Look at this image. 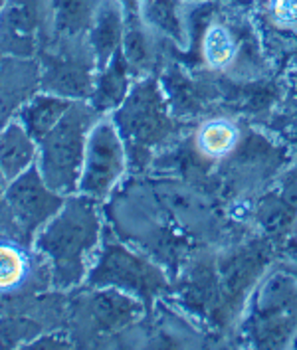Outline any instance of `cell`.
I'll use <instances>...</instances> for the list:
<instances>
[{
    "label": "cell",
    "mask_w": 297,
    "mask_h": 350,
    "mask_svg": "<svg viewBox=\"0 0 297 350\" xmlns=\"http://www.w3.org/2000/svg\"><path fill=\"white\" fill-rule=\"evenodd\" d=\"M99 204L81 192L66 196L34 238L32 247L48 261L52 285L57 289H72L88 281L103 234Z\"/></svg>",
    "instance_id": "6da1fadb"
},
{
    "label": "cell",
    "mask_w": 297,
    "mask_h": 350,
    "mask_svg": "<svg viewBox=\"0 0 297 350\" xmlns=\"http://www.w3.org/2000/svg\"><path fill=\"white\" fill-rule=\"evenodd\" d=\"M101 117L86 99H75L54 129L38 141L36 166L44 183L62 196L77 192L88 137Z\"/></svg>",
    "instance_id": "7a4b0ae2"
},
{
    "label": "cell",
    "mask_w": 297,
    "mask_h": 350,
    "mask_svg": "<svg viewBox=\"0 0 297 350\" xmlns=\"http://www.w3.org/2000/svg\"><path fill=\"white\" fill-rule=\"evenodd\" d=\"M127 148L112 115H101L88 137L86 159L77 192L103 202L112 196L127 170Z\"/></svg>",
    "instance_id": "3957f363"
},
{
    "label": "cell",
    "mask_w": 297,
    "mask_h": 350,
    "mask_svg": "<svg viewBox=\"0 0 297 350\" xmlns=\"http://www.w3.org/2000/svg\"><path fill=\"white\" fill-rule=\"evenodd\" d=\"M54 38L52 0H8L0 10V55L38 57Z\"/></svg>",
    "instance_id": "277c9868"
},
{
    "label": "cell",
    "mask_w": 297,
    "mask_h": 350,
    "mask_svg": "<svg viewBox=\"0 0 297 350\" xmlns=\"http://www.w3.org/2000/svg\"><path fill=\"white\" fill-rule=\"evenodd\" d=\"M2 198L10 210V218L18 230L22 243L30 247L42 226L66 202V196L57 194L44 183L36 165L10 180L2 192Z\"/></svg>",
    "instance_id": "5b68a950"
},
{
    "label": "cell",
    "mask_w": 297,
    "mask_h": 350,
    "mask_svg": "<svg viewBox=\"0 0 297 350\" xmlns=\"http://www.w3.org/2000/svg\"><path fill=\"white\" fill-rule=\"evenodd\" d=\"M40 90V59L0 55V129Z\"/></svg>",
    "instance_id": "8992f818"
},
{
    "label": "cell",
    "mask_w": 297,
    "mask_h": 350,
    "mask_svg": "<svg viewBox=\"0 0 297 350\" xmlns=\"http://www.w3.org/2000/svg\"><path fill=\"white\" fill-rule=\"evenodd\" d=\"M38 141L18 119H10L0 129V170L6 183L14 180L30 166L36 165Z\"/></svg>",
    "instance_id": "52a82bcc"
},
{
    "label": "cell",
    "mask_w": 297,
    "mask_h": 350,
    "mask_svg": "<svg viewBox=\"0 0 297 350\" xmlns=\"http://www.w3.org/2000/svg\"><path fill=\"white\" fill-rule=\"evenodd\" d=\"M34 256L36 250L26 243L0 240V295L36 289Z\"/></svg>",
    "instance_id": "ba28073f"
},
{
    "label": "cell",
    "mask_w": 297,
    "mask_h": 350,
    "mask_svg": "<svg viewBox=\"0 0 297 350\" xmlns=\"http://www.w3.org/2000/svg\"><path fill=\"white\" fill-rule=\"evenodd\" d=\"M74 101L75 99H70V97H62L56 93L40 90L20 107L16 119L36 141H40L44 135H48L56 127Z\"/></svg>",
    "instance_id": "9c48e42d"
},
{
    "label": "cell",
    "mask_w": 297,
    "mask_h": 350,
    "mask_svg": "<svg viewBox=\"0 0 297 350\" xmlns=\"http://www.w3.org/2000/svg\"><path fill=\"white\" fill-rule=\"evenodd\" d=\"M127 59L123 55V50L109 59L105 68H101V74L93 83V92L90 95V103L95 111L101 115H107L109 111H115L129 95L131 88L127 81Z\"/></svg>",
    "instance_id": "30bf717a"
},
{
    "label": "cell",
    "mask_w": 297,
    "mask_h": 350,
    "mask_svg": "<svg viewBox=\"0 0 297 350\" xmlns=\"http://www.w3.org/2000/svg\"><path fill=\"white\" fill-rule=\"evenodd\" d=\"M105 0H52L56 38H83L90 34Z\"/></svg>",
    "instance_id": "8fae6325"
},
{
    "label": "cell",
    "mask_w": 297,
    "mask_h": 350,
    "mask_svg": "<svg viewBox=\"0 0 297 350\" xmlns=\"http://www.w3.org/2000/svg\"><path fill=\"white\" fill-rule=\"evenodd\" d=\"M240 46L238 32L226 20L210 22L201 40L205 62L216 70L232 68V64H236L240 55Z\"/></svg>",
    "instance_id": "7c38bea8"
},
{
    "label": "cell",
    "mask_w": 297,
    "mask_h": 350,
    "mask_svg": "<svg viewBox=\"0 0 297 350\" xmlns=\"http://www.w3.org/2000/svg\"><path fill=\"white\" fill-rule=\"evenodd\" d=\"M196 143L208 159L226 157L238 143V127L226 119H212L198 129Z\"/></svg>",
    "instance_id": "4fadbf2b"
},
{
    "label": "cell",
    "mask_w": 297,
    "mask_h": 350,
    "mask_svg": "<svg viewBox=\"0 0 297 350\" xmlns=\"http://www.w3.org/2000/svg\"><path fill=\"white\" fill-rule=\"evenodd\" d=\"M266 22L283 34L297 32V0H266L263 4Z\"/></svg>",
    "instance_id": "5bb4252c"
},
{
    "label": "cell",
    "mask_w": 297,
    "mask_h": 350,
    "mask_svg": "<svg viewBox=\"0 0 297 350\" xmlns=\"http://www.w3.org/2000/svg\"><path fill=\"white\" fill-rule=\"evenodd\" d=\"M117 2L121 4L125 16H127V18H133V16H139V14H141L143 6L147 4L148 0H117Z\"/></svg>",
    "instance_id": "9a60e30c"
},
{
    "label": "cell",
    "mask_w": 297,
    "mask_h": 350,
    "mask_svg": "<svg viewBox=\"0 0 297 350\" xmlns=\"http://www.w3.org/2000/svg\"><path fill=\"white\" fill-rule=\"evenodd\" d=\"M6 178H4V174H2V170H0V192H4V188H6Z\"/></svg>",
    "instance_id": "2e32d148"
},
{
    "label": "cell",
    "mask_w": 297,
    "mask_h": 350,
    "mask_svg": "<svg viewBox=\"0 0 297 350\" xmlns=\"http://www.w3.org/2000/svg\"><path fill=\"white\" fill-rule=\"evenodd\" d=\"M6 2H8V0H0V10L4 8V4H6Z\"/></svg>",
    "instance_id": "e0dca14e"
}]
</instances>
